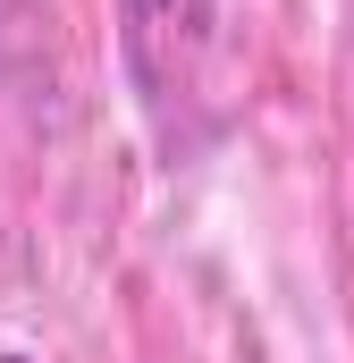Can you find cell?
<instances>
[{
    "label": "cell",
    "mask_w": 354,
    "mask_h": 363,
    "mask_svg": "<svg viewBox=\"0 0 354 363\" xmlns=\"http://www.w3.org/2000/svg\"><path fill=\"white\" fill-rule=\"evenodd\" d=\"M0 363H25V355H8V347H0Z\"/></svg>",
    "instance_id": "obj_2"
},
{
    "label": "cell",
    "mask_w": 354,
    "mask_h": 363,
    "mask_svg": "<svg viewBox=\"0 0 354 363\" xmlns=\"http://www.w3.org/2000/svg\"><path fill=\"white\" fill-rule=\"evenodd\" d=\"M127 9H135V17H169L177 0H127Z\"/></svg>",
    "instance_id": "obj_1"
}]
</instances>
